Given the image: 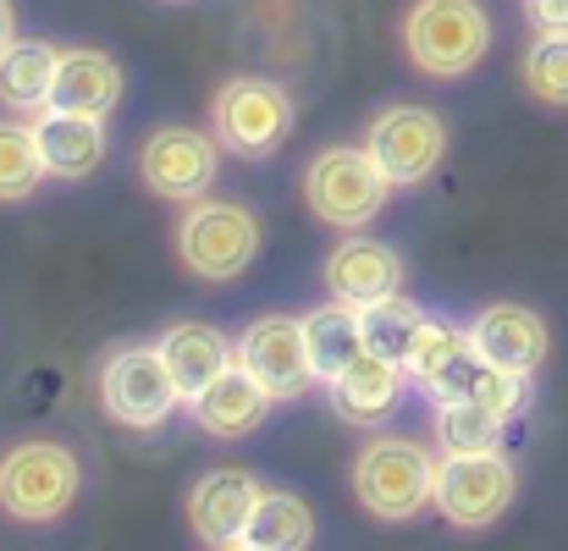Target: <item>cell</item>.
I'll return each instance as SVG.
<instances>
[{
  "label": "cell",
  "instance_id": "obj_1",
  "mask_svg": "<svg viewBox=\"0 0 568 551\" xmlns=\"http://www.w3.org/2000/svg\"><path fill=\"white\" fill-rule=\"evenodd\" d=\"M403 50L425 78H464L491 50V17L480 0H414L403 17Z\"/></svg>",
  "mask_w": 568,
  "mask_h": 551
},
{
  "label": "cell",
  "instance_id": "obj_17",
  "mask_svg": "<svg viewBox=\"0 0 568 551\" xmlns=\"http://www.w3.org/2000/svg\"><path fill=\"white\" fill-rule=\"evenodd\" d=\"M326 287L332 298H348V304H376L386 293L403 287V259L392 243H376V237H348L326 254Z\"/></svg>",
  "mask_w": 568,
  "mask_h": 551
},
{
  "label": "cell",
  "instance_id": "obj_19",
  "mask_svg": "<svg viewBox=\"0 0 568 551\" xmlns=\"http://www.w3.org/2000/svg\"><path fill=\"white\" fill-rule=\"evenodd\" d=\"M155 348H161V359H166V369H172V380L183 386V397H199L221 369L237 365V343H226L215 326H199V320L172 326Z\"/></svg>",
  "mask_w": 568,
  "mask_h": 551
},
{
  "label": "cell",
  "instance_id": "obj_18",
  "mask_svg": "<svg viewBox=\"0 0 568 551\" xmlns=\"http://www.w3.org/2000/svg\"><path fill=\"white\" fill-rule=\"evenodd\" d=\"M50 105L83 111V116H111L122 105V67L105 50H61Z\"/></svg>",
  "mask_w": 568,
  "mask_h": 551
},
{
  "label": "cell",
  "instance_id": "obj_12",
  "mask_svg": "<svg viewBox=\"0 0 568 551\" xmlns=\"http://www.w3.org/2000/svg\"><path fill=\"white\" fill-rule=\"evenodd\" d=\"M260 497H265V486H260L254 475H243V469H215V475H204L189 497L193 535H199L204 547H243Z\"/></svg>",
  "mask_w": 568,
  "mask_h": 551
},
{
  "label": "cell",
  "instance_id": "obj_16",
  "mask_svg": "<svg viewBox=\"0 0 568 551\" xmlns=\"http://www.w3.org/2000/svg\"><path fill=\"white\" fill-rule=\"evenodd\" d=\"M403 380L408 375H403L397 359H381V354L365 348L343 375L326 380V397H332L337 419H348V425H386L403 402Z\"/></svg>",
  "mask_w": 568,
  "mask_h": 551
},
{
  "label": "cell",
  "instance_id": "obj_26",
  "mask_svg": "<svg viewBox=\"0 0 568 551\" xmlns=\"http://www.w3.org/2000/svg\"><path fill=\"white\" fill-rule=\"evenodd\" d=\"M359 315H365V348L381 354V359H397V365H403V354H408V343H414L425 309H419L414 298H403V293H386L376 304H365Z\"/></svg>",
  "mask_w": 568,
  "mask_h": 551
},
{
  "label": "cell",
  "instance_id": "obj_20",
  "mask_svg": "<svg viewBox=\"0 0 568 551\" xmlns=\"http://www.w3.org/2000/svg\"><path fill=\"white\" fill-rule=\"evenodd\" d=\"M55 67H61V50L44 44V39H17L6 55H0V105L17 111V116H33L50 105L55 94Z\"/></svg>",
  "mask_w": 568,
  "mask_h": 551
},
{
  "label": "cell",
  "instance_id": "obj_10",
  "mask_svg": "<svg viewBox=\"0 0 568 551\" xmlns=\"http://www.w3.org/2000/svg\"><path fill=\"white\" fill-rule=\"evenodd\" d=\"M139 172H144V187L172 198V204H193L215 187V172H221V139H204L199 127H155L139 150Z\"/></svg>",
  "mask_w": 568,
  "mask_h": 551
},
{
  "label": "cell",
  "instance_id": "obj_15",
  "mask_svg": "<svg viewBox=\"0 0 568 551\" xmlns=\"http://www.w3.org/2000/svg\"><path fill=\"white\" fill-rule=\"evenodd\" d=\"M33 133H39V150H44V166H50L55 183H83L105 161V116L44 105L39 122H33Z\"/></svg>",
  "mask_w": 568,
  "mask_h": 551
},
{
  "label": "cell",
  "instance_id": "obj_21",
  "mask_svg": "<svg viewBox=\"0 0 568 551\" xmlns=\"http://www.w3.org/2000/svg\"><path fill=\"white\" fill-rule=\"evenodd\" d=\"M304 337H310V359H315V375L332 380L365 354V315L359 304L348 298H332V304H315L304 315Z\"/></svg>",
  "mask_w": 568,
  "mask_h": 551
},
{
  "label": "cell",
  "instance_id": "obj_27",
  "mask_svg": "<svg viewBox=\"0 0 568 551\" xmlns=\"http://www.w3.org/2000/svg\"><path fill=\"white\" fill-rule=\"evenodd\" d=\"M525 89L541 105H568V33H536L525 55Z\"/></svg>",
  "mask_w": 568,
  "mask_h": 551
},
{
  "label": "cell",
  "instance_id": "obj_29",
  "mask_svg": "<svg viewBox=\"0 0 568 551\" xmlns=\"http://www.w3.org/2000/svg\"><path fill=\"white\" fill-rule=\"evenodd\" d=\"M525 17L541 33H568V0H525Z\"/></svg>",
  "mask_w": 568,
  "mask_h": 551
},
{
  "label": "cell",
  "instance_id": "obj_14",
  "mask_svg": "<svg viewBox=\"0 0 568 551\" xmlns=\"http://www.w3.org/2000/svg\"><path fill=\"white\" fill-rule=\"evenodd\" d=\"M189 408H193V425H199V430H210V436H221V441H237V436H254V430L271 419L276 397L243 365H232V369H221L199 397H189Z\"/></svg>",
  "mask_w": 568,
  "mask_h": 551
},
{
  "label": "cell",
  "instance_id": "obj_9",
  "mask_svg": "<svg viewBox=\"0 0 568 551\" xmlns=\"http://www.w3.org/2000/svg\"><path fill=\"white\" fill-rule=\"evenodd\" d=\"M365 150L376 155V166L386 172L392 187H414L442 166L447 127L425 105H386L376 122H371V133H365Z\"/></svg>",
  "mask_w": 568,
  "mask_h": 551
},
{
  "label": "cell",
  "instance_id": "obj_25",
  "mask_svg": "<svg viewBox=\"0 0 568 551\" xmlns=\"http://www.w3.org/2000/svg\"><path fill=\"white\" fill-rule=\"evenodd\" d=\"M503 430H508V419L491 414L475 397L436 402V441H442V452H491L503 441Z\"/></svg>",
  "mask_w": 568,
  "mask_h": 551
},
{
  "label": "cell",
  "instance_id": "obj_8",
  "mask_svg": "<svg viewBox=\"0 0 568 551\" xmlns=\"http://www.w3.org/2000/svg\"><path fill=\"white\" fill-rule=\"evenodd\" d=\"M210 122H215L221 150H232L237 161H265L293 133V100L271 78H232L221 83Z\"/></svg>",
  "mask_w": 568,
  "mask_h": 551
},
{
  "label": "cell",
  "instance_id": "obj_28",
  "mask_svg": "<svg viewBox=\"0 0 568 551\" xmlns=\"http://www.w3.org/2000/svg\"><path fill=\"white\" fill-rule=\"evenodd\" d=\"M469 397L486 402L491 414L514 419V414H525V402H530V375H519V369H497V365L480 359L475 380H469Z\"/></svg>",
  "mask_w": 568,
  "mask_h": 551
},
{
  "label": "cell",
  "instance_id": "obj_5",
  "mask_svg": "<svg viewBox=\"0 0 568 551\" xmlns=\"http://www.w3.org/2000/svg\"><path fill=\"white\" fill-rule=\"evenodd\" d=\"M386 172L376 166V155L359 144H337V150H321L304 172V198L310 210L326 221V226H343V232H359L365 221H376L386 210Z\"/></svg>",
  "mask_w": 568,
  "mask_h": 551
},
{
  "label": "cell",
  "instance_id": "obj_3",
  "mask_svg": "<svg viewBox=\"0 0 568 551\" xmlns=\"http://www.w3.org/2000/svg\"><path fill=\"white\" fill-rule=\"evenodd\" d=\"M354 497L386 524L414 519L425 502H436V458L408 436H376L354 463Z\"/></svg>",
  "mask_w": 568,
  "mask_h": 551
},
{
  "label": "cell",
  "instance_id": "obj_4",
  "mask_svg": "<svg viewBox=\"0 0 568 551\" xmlns=\"http://www.w3.org/2000/svg\"><path fill=\"white\" fill-rule=\"evenodd\" d=\"M83 469L61 441H22L0 458V513L22 524H50L78 502Z\"/></svg>",
  "mask_w": 568,
  "mask_h": 551
},
{
  "label": "cell",
  "instance_id": "obj_30",
  "mask_svg": "<svg viewBox=\"0 0 568 551\" xmlns=\"http://www.w3.org/2000/svg\"><path fill=\"white\" fill-rule=\"evenodd\" d=\"M17 44V6L11 0H0V55Z\"/></svg>",
  "mask_w": 568,
  "mask_h": 551
},
{
  "label": "cell",
  "instance_id": "obj_24",
  "mask_svg": "<svg viewBox=\"0 0 568 551\" xmlns=\"http://www.w3.org/2000/svg\"><path fill=\"white\" fill-rule=\"evenodd\" d=\"M44 177H50V166H44L33 122H0V204L33 198Z\"/></svg>",
  "mask_w": 568,
  "mask_h": 551
},
{
  "label": "cell",
  "instance_id": "obj_13",
  "mask_svg": "<svg viewBox=\"0 0 568 551\" xmlns=\"http://www.w3.org/2000/svg\"><path fill=\"white\" fill-rule=\"evenodd\" d=\"M469 348L475 359L497 369H519V375H536L547 359V320L525 304H491L475 315L469 326Z\"/></svg>",
  "mask_w": 568,
  "mask_h": 551
},
{
  "label": "cell",
  "instance_id": "obj_6",
  "mask_svg": "<svg viewBox=\"0 0 568 551\" xmlns=\"http://www.w3.org/2000/svg\"><path fill=\"white\" fill-rule=\"evenodd\" d=\"M519 475L514 463L491 452H442L436 458V513L458 530H486L514 508Z\"/></svg>",
  "mask_w": 568,
  "mask_h": 551
},
{
  "label": "cell",
  "instance_id": "obj_2",
  "mask_svg": "<svg viewBox=\"0 0 568 551\" xmlns=\"http://www.w3.org/2000/svg\"><path fill=\"white\" fill-rule=\"evenodd\" d=\"M178 254L199 282H232L260 254V215L237 198H193L178 226Z\"/></svg>",
  "mask_w": 568,
  "mask_h": 551
},
{
  "label": "cell",
  "instance_id": "obj_22",
  "mask_svg": "<svg viewBox=\"0 0 568 551\" xmlns=\"http://www.w3.org/2000/svg\"><path fill=\"white\" fill-rule=\"evenodd\" d=\"M310 541H315V513H310V502L293 497V491H265L260 508H254V519H248L243 547L248 551H304Z\"/></svg>",
  "mask_w": 568,
  "mask_h": 551
},
{
  "label": "cell",
  "instance_id": "obj_11",
  "mask_svg": "<svg viewBox=\"0 0 568 551\" xmlns=\"http://www.w3.org/2000/svg\"><path fill=\"white\" fill-rule=\"evenodd\" d=\"M237 365L248 369L276 402H293L304 397L321 375L310 359V337H304V320L293 315H260L243 337H237Z\"/></svg>",
  "mask_w": 568,
  "mask_h": 551
},
{
  "label": "cell",
  "instance_id": "obj_7",
  "mask_svg": "<svg viewBox=\"0 0 568 551\" xmlns=\"http://www.w3.org/2000/svg\"><path fill=\"white\" fill-rule=\"evenodd\" d=\"M100 402H105V414H111L116 425H128V430H161V425L178 414V402H189V397H183V386L172 380L161 348L128 343V348H116V354L105 359V369H100Z\"/></svg>",
  "mask_w": 568,
  "mask_h": 551
},
{
  "label": "cell",
  "instance_id": "obj_23",
  "mask_svg": "<svg viewBox=\"0 0 568 551\" xmlns=\"http://www.w3.org/2000/svg\"><path fill=\"white\" fill-rule=\"evenodd\" d=\"M469 354H475V348H469V331H458V326H447V320L425 315V320H419V331H414V343H408V354H403V375H408L414 386L436 391V386L464 365Z\"/></svg>",
  "mask_w": 568,
  "mask_h": 551
}]
</instances>
